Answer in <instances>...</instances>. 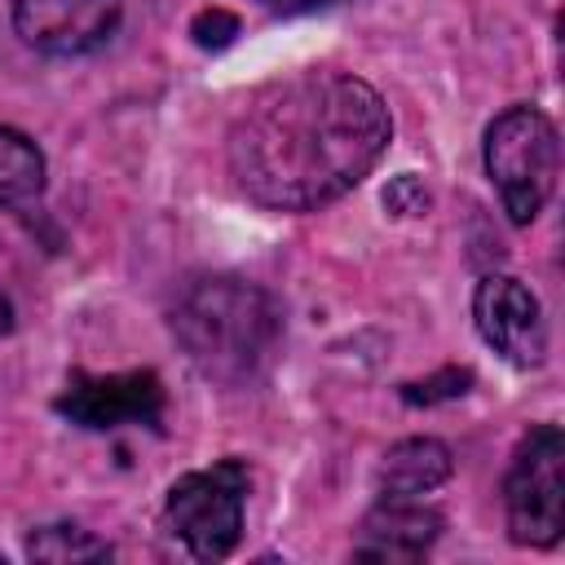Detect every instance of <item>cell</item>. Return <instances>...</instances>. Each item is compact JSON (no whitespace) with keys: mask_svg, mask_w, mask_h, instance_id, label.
Wrapping results in <instances>:
<instances>
[{"mask_svg":"<svg viewBox=\"0 0 565 565\" xmlns=\"http://www.w3.org/2000/svg\"><path fill=\"white\" fill-rule=\"evenodd\" d=\"M384 97L349 71H296L252 93L230 128L238 190L274 212H309L349 194L388 150Z\"/></svg>","mask_w":565,"mask_h":565,"instance_id":"6da1fadb","label":"cell"},{"mask_svg":"<svg viewBox=\"0 0 565 565\" xmlns=\"http://www.w3.org/2000/svg\"><path fill=\"white\" fill-rule=\"evenodd\" d=\"M172 335L199 375L238 388L269 371L282 344V309L265 287L212 274L177 296Z\"/></svg>","mask_w":565,"mask_h":565,"instance_id":"7a4b0ae2","label":"cell"},{"mask_svg":"<svg viewBox=\"0 0 565 565\" xmlns=\"http://www.w3.org/2000/svg\"><path fill=\"white\" fill-rule=\"evenodd\" d=\"M486 172L499 190L503 212L516 225H530L556 190L561 137L539 106H508L486 128Z\"/></svg>","mask_w":565,"mask_h":565,"instance_id":"3957f363","label":"cell"},{"mask_svg":"<svg viewBox=\"0 0 565 565\" xmlns=\"http://www.w3.org/2000/svg\"><path fill=\"white\" fill-rule=\"evenodd\" d=\"M243 499H247V468L238 459H221L212 468L172 481L163 499V525L172 539L185 543L190 556L221 561L243 539Z\"/></svg>","mask_w":565,"mask_h":565,"instance_id":"277c9868","label":"cell"},{"mask_svg":"<svg viewBox=\"0 0 565 565\" xmlns=\"http://www.w3.org/2000/svg\"><path fill=\"white\" fill-rule=\"evenodd\" d=\"M508 534L521 547H552L565 525V437L556 424H534L503 477Z\"/></svg>","mask_w":565,"mask_h":565,"instance_id":"5b68a950","label":"cell"},{"mask_svg":"<svg viewBox=\"0 0 565 565\" xmlns=\"http://www.w3.org/2000/svg\"><path fill=\"white\" fill-rule=\"evenodd\" d=\"M71 424L110 433L128 424L159 428L163 419V380L154 371H115V375H88L71 371L66 388L53 402Z\"/></svg>","mask_w":565,"mask_h":565,"instance_id":"8992f818","label":"cell"},{"mask_svg":"<svg viewBox=\"0 0 565 565\" xmlns=\"http://www.w3.org/2000/svg\"><path fill=\"white\" fill-rule=\"evenodd\" d=\"M472 322L481 340L512 366H539L547 358V322L539 296L508 274H486L472 291Z\"/></svg>","mask_w":565,"mask_h":565,"instance_id":"52a82bcc","label":"cell"},{"mask_svg":"<svg viewBox=\"0 0 565 565\" xmlns=\"http://www.w3.org/2000/svg\"><path fill=\"white\" fill-rule=\"evenodd\" d=\"M9 9L18 35L53 57L102 49L124 18V0H9Z\"/></svg>","mask_w":565,"mask_h":565,"instance_id":"ba28073f","label":"cell"},{"mask_svg":"<svg viewBox=\"0 0 565 565\" xmlns=\"http://www.w3.org/2000/svg\"><path fill=\"white\" fill-rule=\"evenodd\" d=\"M441 539V512L415 499H384L358 530L353 556L366 561H419Z\"/></svg>","mask_w":565,"mask_h":565,"instance_id":"9c48e42d","label":"cell"},{"mask_svg":"<svg viewBox=\"0 0 565 565\" xmlns=\"http://www.w3.org/2000/svg\"><path fill=\"white\" fill-rule=\"evenodd\" d=\"M450 468H455V459H450L446 441H437V437H406V441H397L380 459L375 486H380L384 499H419V494L437 490L450 477Z\"/></svg>","mask_w":565,"mask_h":565,"instance_id":"30bf717a","label":"cell"},{"mask_svg":"<svg viewBox=\"0 0 565 565\" xmlns=\"http://www.w3.org/2000/svg\"><path fill=\"white\" fill-rule=\"evenodd\" d=\"M40 190H44V154H40V146L26 132L0 124V207L35 199Z\"/></svg>","mask_w":565,"mask_h":565,"instance_id":"8fae6325","label":"cell"},{"mask_svg":"<svg viewBox=\"0 0 565 565\" xmlns=\"http://www.w3.org/2000/svg\"><path fill=\"white\" fill-rule=\"evenodd\" d=\"M26 556L31 561H53V565H79V561H106L110 556V543L97 539L93 530H79V525H40L31 539H26Z\"/></svg>","mask_w":565,"mask_h":565,"instance_id":"7c38bea8","label":"cell"},{"mask_svg":"<svg viewBox=\"0 0 565 565\" xmlns=\"http://www.w3.org/2000/svg\"><path fill=\"white\" fill-rule=\"evenodd\" d=\"M468 384H472V371H463V366H446V371H437V375H428V380L406 384V388H402V397H406L411 406H433V402L463 397V393H468Z\"/></svg>","mask_w":565,"mask_h":565,"instance_id":"4fadbf2b","label":"cell"},{"mask_svg":"<svg viewBox=\"0 0 565 565\" xmlns=\"http://www.w3.org/2000/svg\"><path fill=\"white\" fill-rule=\"evenodd\" d=\"M190 35H194V44H199V49H225V44L238 35V18H234L230 9H221V4H212V9L194 13Z\"/></svg>","mask_w":565,"mask_h":565,"instance_id":"5bb4252c","label":"cell"},{"mask_svg":"<svg viewBox=\"0 0 565 565\" xmlns=\"http://www.w3.org/2000/svg\"><path fill=\"white\" fill-rule=\"evenodd\" d=\"M384 207L393 216H424L428 212V190L415 172H397L388 185H384Z\"/></svg>","mask_w":565,"mask_h":565,"instance_id":"9a60e30c","label":"cell"},{"mask_svg":"<svg viewBox=\"0 0 565 565\" xmlns=\"http://www.w3.org/2000/svg\"><path fill=\"white\" fill-rule=\"evenodd\" d=\"M265 9L274 13H313V9H331V4H344V0H260Z\"/></svg>","mask_w":565,"mask_h":565,"instance_id":"2e32d148","label":"cell"},{"mask_svg":"<svg viewBox=\"0 0 565 565\" xmlns=\"http://www.w3.org/2000/svg\"><path fill=\"white\" fill-rule=\"evenodd\" d=\"M13 331V300L0 291V335H9Z\"/></svg>","mask_w":565,"mask_h":565,"instance_id":"e0dca14e","label":"cell"}]
</instances>
